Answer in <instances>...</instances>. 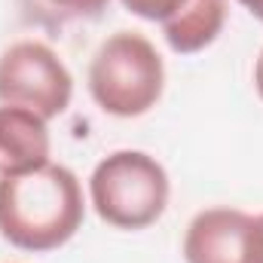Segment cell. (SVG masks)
I'll return each instance as SVG.
<instances>
[{
    "mask_svg": "<svg viewBox=\"0 0 263 263\" xmlns=\"http://www.w3.org/2000/svg\"><path fill=\"white\" fill-rule=\"evenodd\" d=\"M83 187L77 175L46 162L40 168L0 178V236L31 254L62 248L83 227Z\"/></svg>",
    "mask_w": 263,
    "mask_h": 263,
    "instance_id": "cell-1",
    "label": "cell"
},
{
    "mask_svg": "<svg viewBox=\"0 0 263 263\" xmlns=\"http://www.w3.org/2000/svg\"><path fill=\"white\" fill-rule=\"evenodd\" d=\"M165 65L156 46L138 31L110 34L92 65H89V92L95 104L110 117H141L162 98Z\"/></svg>",
    "mask_w": 263,
    "mask_h": 263,
    "instance_id": "cell-2",
    "label": "cell"
},
{
    "mask_svg": "<svg viewBox=\"0 0 263 263\" xmlns=\"http://www.w3.org/2000/svg\"><path fill=\"white\" fill-rule=\"evenodd\" d=\"M168 175L144 150H117L104 156L92 178L89 199L95 214L117 230H147L168 205Z\"/></svg>",
    "mask_w": 263,
    "mask_h": 263,
    "instance_id": "cell-3",
    "label": "cell"
},
{
    "mask_svg": "<svg viewBox=\"0 0 263 263\" xmlns=\"http://www.w3.org/2000/svg\"><path fill=\"white\" fill-rule=\"evenodd\" d=\"M73 98V77L40 40H18L0 55V104L25 107L46 123L62 117Z\"/></svg>",
    "mask_w": 263,
    "mask_h": 263,
    "instance_id": "cell-4",
    "label": "cell"
},
{
    "mask_svg": "<svg viewBox=\"0 0 263 263\" xmlns=\"http://www.w3.org/2000/svg\"><path fill=\"white\" fill-rule=\"evenodd\" d=\"M187 263H263V217L239 208H205L184 236Z\"/></svg>",
    "mask_w": 263,
    "mask_h": 263,
    "instance_id": "cell-5",
    "label": "cell"
},
{
    "mask_svg": "<svg viewBox=\"0 0 263 263\" xmlns=\"http://www.w3.org/2000/svg\"><path fill=\"white\" fill-rule=\"evenodd\" d=\"M46 120L25 107L0 104V178L22 175L49 162Z\"/></svg>",
    "mask_w": 263,
    "mask_h": 263,
    "instance_id": "cell-6",
    "label": "cell"
},
{
    "mask_svg": "<svg viewBox=\"0 0 263 263\" xmlns=\"http://www.w3.org/2000/svg\"><path fill=\"white\" fill-rule=\"evenodd\" d=\"M223 25L227 0H184L181 9L162 22V34L178 55H196L220 37Z\"/></svg>",
    "mask_w": 263,
    "mask_h": 263,
    "instance_id": "cell-7",
    "label": "cell"
},
{
    "mask_svg": "<svg viewBox=\"0 0 263 263\" xmlns=\"http://www.w3.org/2000/svg\"><path fill=\"white\" fill-rule=\"evenodd\" d=\"M107 6L110 0H18L25 22L40 25L46 31H62L77 22H92Z\"/></svg>",
    "mask_w": 263,
    "mask_h": 263,
    "instance_id": "cell-8",
    "label": "cell"
},
{
    "mask_svg": "<svg viewBox=\"0 0 263 263\" xmlns=\"http://www.w3.org/2000/svg\"><path fill=\"white\" fill-rule=\"evenodd\" d=\"M126 9H129L132 15H138V18H147V22H165L168 15H175L178 9H181V3L184 0H120Z\"/></svg>",
    "mask_w": 263,
    "mask_h": 263,
    "instance_id": "cell-9",
    "label": "cell"
},
{
    "mask_svg": "<svg viewBox=\"0 0 263 263\" xmlns=\"http://www.w3.org/2000/svg\"><path fill=\"white\" fill-rule=\"evenodd\" d=\"M254 89L263 98V49H260V55H257V65H254Z\"/></svg>",
    "mask_w": 263,
    "mask_h": 263,
    "instance_id": "cell-10",
    "label": "cell"
},
{
    "mask_svg": "<svg viewBox=\"0 0 263 263\" xmlns=\"http://www.w3.org/2000/svg\"><path fill=\"white\" fill-rule=\"evenodd\" d=\"M239 3H242L254 18H260V22H263V0H239Z\"/></svg>",
    "mask_w": 263,
    "mask_h": 263,
    "instance_id": "cell-11",
    "label": "cell"
},
{
    "mask_svg": "<svg viewBox=\"0 0 263 263\" xmlns=\"http://www.w3.org/2000/svg\"><path fill=\"white\" fill-rule=\"evenodd\" d=\"M260 217H263V214H260Z\"/></svg>",
    "mask_w": 263,
    "mask_h": 263,
    "instance_id": "cell-12",
    "label": "cell"
}]
</instances>
